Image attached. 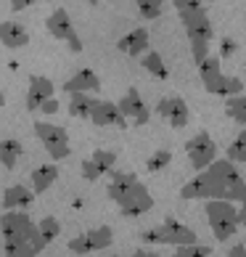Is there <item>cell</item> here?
I'll use <instances>...</instances> for the list:
<instances>
[{
  "label": "cell",
  "instance_id": "obj_16",
  "mask_svg": "<svg viewBox=\"0 0 246 257\" xmlns=\"http://www.w3.org/2000/svg\"><path fill=\"white\" fill-rule=\"evenodd\" d=\"M64 90L66 93H96L101 90V80L93 69H80L74 77L64 82Z\"/></svg>",
  "mask_w": 246,
  "mask_h": 257
},
{
  "label": "cell",
  "instance_id": "obj_30",
  "mask_svg": "<svg viewBox=\"0 0 246 257\" xmlns=\"http://www.w3.org/2000/svg\"><path fill=\"white\" fill-rule=\"evenodd\" d=\"M138 3V14L143 16V19H159L162 16V6H164V0H135Z\"/></svg>",
  "mask_w": 246,
  "mask_h": 257
},
{
  "label": "cell",
  "instance_id": "obj_45",
  "mask_svg": "<svg viewBox=\"0 0 246 257\" xmlns=\"http://www.w3.org/2000/svg\"><path fill=\"white\" fill-rule=\"evenodd\" d=\"M0 106H6V96H3V90H0Z\"/></svg>",
  "mask_w": 246,
  "mask_h": 257
},
{
  "label": "cell",
  "instance_id": "obj_22",
  "mask_svg": "<svg viewBox=\"0 0 246 257\" xmlns=\"http://www.w3.org/2000/svg\"><path fill=\"white\" fill-rule=\"evenodd\" d=\"M180 199H209V175H206V170H201L193 180H188L180 188Z\"/></svg>",
  "mask_w": 246,
  "mask_h": 257
},
{
  "label": "cell",
  "instance_id": "obj_44",
  "mask_svg": "<svg viewBox=\"0 0 246 257\" xmlns=\"http://www.w3.org/2000/svg\"><path fill=\"white\" fill-rule=\"evenodd\" d=\"M130 257H159L156 252H148V249H138V252H132Z\"/></svg>",
  "mask_w": 246,
  "mask_h": 257
},
{
  "label": "cell",
  "instance_id": "obj_11",
  "mask_svg": "<svg viewBox=\"0 0 246 257\" xmlns=\"http://www.w3.org/2000/svg\"><path fill=\"white\" fill-rule=\"evenodd\" d=\"M90 122L96 127H127V117L119 111V103H111V101H98L96 109L90 114Z\"/></svg>",
  "mask_w": 246,
  "mask_h": 257
},
{
  "label": "cell",
  "instance_id": "obj_17",
  "mask_svg": "<svg viewBox=\"0 0 246 257\" xmlns=\"http://www.w3.org/2000/svg\"><path fill=\"white\" fill-rule=\"evenodd\" d=\"M0 43H3L6 48H11V51L24 48V45L30 43V32L16 22H3L0 24Z\"/></svg>",
  "mask_w": 246,
  "mask_h": 257
},
{
  "label": "cell",
  "instance_id": "obj_27",
  "mask_svg": "<svg viewBox=\"0 0 246 257\" xmlns=\"http://www.w3.org/2000/svg\"><path fill=\"white\" fill-rule=\"evenodd\" d=\"M6 257H35L37 249L30 244V239H3Z\"/></svg>",
  "mask_w": 246,
  "mask_h": 257
},
{
  "label": "cell",
  "instance_id": "obj_26",
  "mask_svg": "<svg viewBox=\"0 0 246 257\" xmlns=\"http://www.w3.org/2000/svg\"><path fill=\"white\" fill-rule=\"evenodd\" d=\"M19 157H22V144H19V141H14V138L0 141V165L8 167V170H14Z\"/></svg>",
  "mask_w": 246,
  "mask_h": 257
},
{
  "label": "cell",
  "instance_id": "obj_42",
  "mask_svg": "<svg viewBox=\"0 0 246 257\" xmlns=\"http://www.w3.org/2000/svg\"><path fill=\"white\" fill-rule=\"evenodd\" d=\"M228 257H246V246L243 244H235L233 249L228 252Z\"/></svg>",
  "mask_w": 246,
  "mask_h": 257
},
{
  "label": "cell",
  "instance_id": "obj_36",
  "mask_svg": "<svg viewBox=\"0 0 246 257\" xmlns=\"http://www.w3.org/2000/svg\"><path fill=\"white\" fill-rule=\"evenodd\" d=\"M175 11L177 14H185V11H196V8H204L201 0H172Z\"/></svg>",
  "mask_w": 246,
  "mask_h": 257
},
{
  "label": "cell",
  "instance_id": "obj_10",
  "mask_svg": "<svg viewBox=\"0 0 246 257\" xmlns=\"http://www.w3.org/2000/svg\"><path fill=\"white\" fill-rule=\"evenodd\" d=\"M159 117H164L169 125L175 130H183L188 125V119H191V111H188V103L180 98V96H169V98H162L159 101Z\"/></svg>",
  "mask_w": 246,
  "mask_h": 257
},
{
  "label": "cell",
  "instance_id": "obj_31",
  "mask_svg": "<svg viewBox=\"0 0 246 257\" xmlns=\"http://www.w3.org/2000/svg\"><path fill=\"white\" fill-rule=\"evenodd\" d=\"M206 254H212L209 246H204V244H180V246H175V254L172 257H206Z\"/></svg>",
  "mask_w": 246,
  "mask_h": 257
},
{
  "label": "cell",
  "instance_id": "obj_40",
  "mask_svg": "<svg viewBox=\"0 0 246 257\" xmlns=\"http://www.w3.org/2000/svg\"><path fill=\"white\" fill-rule=\"evenodd\" d=\"M220 53H222V59H228V56L235 53V43L230 40V37H225V40L220 43Z\"/></svg>",
  "mask_w": 246,
  "mask_h": 257
},
{
  "label": "cell",
  "instance_id": "obj_15",
  "mask_svg": "<svg viewBox=\"0 0 246 257\" xmlns=\"http://www.w3.org/2000/svg\"><path fill=\"white\" fill-rule=\"evenodd\" d=\"M117 48H119L122 53L132 56V59H138V56H143V53L148 51V30H146V27H138V30L127 32L125 37H119Z\"/></svg>",
  "mask_w": 246,
  "mask_h": 257
},
{
  "label": "cell",
  "instance_id": "obj_34",
  "mask_svg": "<svg viewBox=\"0 0 246 257\" xmlns=\"http://www.w3.org/2000/svg\"><path fill=\"white\" fill-rule=\"evenodd\" d=\"M228 202H246V180H235L233 186H228Z\"/></svg>",
  "mask_w": 246,
  "mask_h": 257
},
{
  "label": "cell",
  "instance_id": "obj_21",
  "mask_svg": "<svg viewBox=\"0 0 246 257\" xmlns=\"http://www.w3.org/2000/svg\"><path fill=\"white\" fill-rule=\"evenodd\" d=\"M96 103H98V98H93L90 93H69V114H72V117L90 119Z\"/></svg>",
  "mask_w": 246,
  "mask_h": 257
},
{
  "label": "cell",
  "instance_id": "obj_37",
  "mask_svg": "<svg viewBox=\"0 0 246 257\" xmlns=\"http://www.w3.org/2000/svg\"><path fill=\"white\" fill-rule=\"evenodd\" d=\"M82 178L90 180V183L101 178V173H98V167H96V162H93V159H85V162H82Z\"/></svg>",
  "mask_w": 246,
  "mask_h": 257
},
{
  "label": "cell",
  "instance_id": "obj_20",
  "mask_svg": "<svg viewBox=\"0 0 246 257\" xmlns=\"http://www.w3.org/2000/svg\"><path fill=\"white\" fill-rule=\"evenodd\" d=\"M206 170H209L217 180H222L225 186H233L235 180H241V173H238V167H235V162L228 159V157H225V159H214Z\"/></svg>",
  "mask_w": 246,
  "mask_h": 257
},
{
  "label": "cell",
  "instance_id": "obj_46",
  "mask_svg": "<svg viewBox=\"0 0 246 257\" xmlns=\"http://www.w3.org/2000/svg\"><path fill=\"white\" fill-rule=\"evenodd\" d=\"M85 3H88V6H98V0H85Z\"/></svg>",
  "mask_w": 246,
  "mask_h": 257
},
{
  "label": "cell",
  "instance_id": "obj_3",
  "mask_svg": "<svg viewBox=\"0 0 246 257\" xmlns=\"http://www.w3.org/2000/svg\"><path fill=\"white\" fill-rule=\"evenodd\" d=\"M35 133L37 138L43 141V146L48 149V154L59 162V159H66L72 154L69 149V136L61 125H51V122H35Z\"/></svg>",
  "mask_w": 246,
  "mask_h": 257
},
{
  "label": "cell",
  "instance_id": "obj_1",
  "mask_svg": "<svg viewBox=\"0 0 246 257\" xmlns=\"http://www.w3.org/2000/svg\"><path fill=\"white\" fill-rule=\"evenodd\" d=\"M204 209H206V217H209L212 233L220 241L230 239L238 231V209L233 207V202H228V199H206Z\"/></svg>",
  "mask_w": 246,
  "mask_h": 257
},
{
  "label": "cell",
  "instance_id": "obj_6",
  "mask_svg": "<svg viewBox=\"0 0 246 257\" xmlns=\"http://www.w3.org/2000/svg\"><path fill=\"white\" fill-rule=\"evenodd\" d=\"M198 74H201V82L209 93H214V96H228V74H222V61L217 56H206L198 64Z\"/></svg>",
  "mask_w": 246,
  "mask_h": 257
},
{
  "label": "cell",
  "instance_id": "obj_23",
  "mask_svg": "<svg viewBox=\"0 0 246 257\" xmlns=\"http://www.w3.org/2000/svg\"><path fill=\"white\" fill-rule=\"evenodd\" d=\"M56 178H59V167L56 165H40L32 173V188L37 194H43V191H48V188L56 183Z\"/></svg>",
  "mask_w": 246,
  "mask_h": 257
},
{
  "label": "cell",
  "instance_id": "obj_14",
  "mask_svg": "<svg viewBox=\"0 0 246 257\" xmlns=\"http://www.w3.org/2000/svg\"><path fill=\"white\" fill-rule=\"evenodd\" d=\"M53 82L48 77H40V74H30V90H27V109L37 111L43 101H48L53 96Z\"/></svg>",
  "mask_w": 246,
  "mask_h": 257
},
{
  "label": "cell",
  "instance_id": "obj_2",
  "mask_svg": "<svg viewBox=\"0 0 246 257\" xmlns=\"http://www.w3.org/2000/svg\"><path fill=\"white\" fill-rule=\"evenodd\" d=\"M143 241H148V244H172V246H180V244H193V241H196V233H193L188 225H183L180 220L167 217V220L159 225V228H151V231L143 233Z\"/></svg>",
  "mask_w": 246,
  "mask_h": 257
},
{
  "label": "cell",
  "instance_id": "obj_25",
  "mask_svg": "<svg viewBox=\"0 0 246 257\" xmlns=\"http://www.w3.org/2000/svg\"><path fill=\"white\" fill-rule=\"evenodd\" d=\"M140 66H143L148 74L159 77V80H167V77H169V72H167V66H164V61H162V56H159L156 51H146L143 56H140Z\"/></svg>",
  "mask_w": 246,
  "mask_h": 257
},
{
  "label": "cell",
  "instance_id": "obj_12",
  "mask_svg": "<svg viewBox=\"0 0 246 257\" xmlns=\"http://www.w3.org/2000/svg\"><path fill=\"white\" fill-rule=\"evenodd\" d=\"M151 207H154V196L146 191V186H143V183H138V186L132 188V191L119 202L122 215H127V217H138V215L148 212Z\"/></svg>",
  "mask_w": 246,
  "mask_h": 257
},
{
  "label": "cell",
  "instance_id": "obj_4",
  "mask_svg": "<svg viewBox=\"0 0 246 257\" xmlns=\"http://www.w3.org/2000/svg\"><path fill=\"white\" fill-rule=\"evenodd\" d=\"M185 154L191 159V167L196 173H201L217 159V144L212 141L209 133H196V136L185 144Z\"/></svg>",
  "mask_w": 246,
  "mask_h": 257
},
{
  "label": "cell",
  "instance_id": "obj_47",
  "mask_svg": "<svg viewBox=\"0 0 246 257\" xmlns=\"http://www.w3.org/2000/svg\"><path fill=\"white\" fill-rule=\"evenodd\" d=\"M111 257H119V254H111Z\"/></svg>",
  "mask_w": 246,
  "mask_h": 257
},
{
  "label": "cell",
  "instance_id": "obj_24",
  "mask_svg": "<svg viewBox=\"0 0 246 257\" xmlns=\"http://www.w3.org/2000/svg\"><path fill=\"white\" fill-rule=\"evenodd\" d=\"M225 114L235 122V125H246V93H238V96H228L225 101Z\"/></svg>",
  "mask_w": 246,
  "mask_h": 257
},
{
  "label": "cell",
  "instance_id": "obj_9",
  "mask_svg": "<svg viewBox=\"0 0 246 257\" xmlns=\"http://www.w3.org/2000/svg\"><path fill=\"white\" fill-rule=\"evenodd\" d=\"M32 217L22 212V209H8V212L0 217V231H3V239H27L35 231Z\"/></svg>",
  "mask_w": 246,
  "mask_h": 257
},
{
  "label": "cell",
  "instance_id": "obj_33",
  "mask_svg": "<svg viewBox=\"0 0 246 257\" xmlns=\"http://www.w3.org/2000/svg\"><path fill=\"white\" fill-rule=\"evenodd\" d=\"M37 228H40V233L45 236V241H48V244L61 233V223L56 220V217H43V220L37 223Z\"/></svg>",
  "mask_w": 246,
  "mask_h": 257
},
{
  "label": "cell",
  "instance_id": "obj_8",
  "mask_svg": "<svg viewBox=\"0 0 246 257\" xmlns=\"http://www.w3.org/2000/svg\"><path fill=\"white\" fill-rule=\"evenodd\" d=\"M180 16V22L185 27V35H188V40L196 43V40H204V43H209L212 40V22H209V14H206V8H196V11H185V14H177Z\"/></svg>",
  "mask_w": 246,
  "mask_h": 257
},
{
  "label": "cell",
  "instance_id": "obj_18",
  "mask_svg": "<svg viewBox=\"0 0 246 257\" xmlns=\"http://www.w3.org/2000/svg\"><path fill=\"white\" fill-rule=\"evenodd\" d=\"M140 183L138 175H132V173H111V183H109V199L111 202H122L132 188H135Z\"/></svg>",
  "mask_w": 246,
  "mask_h": 257
},
{
  "label": "cell",
  "instance_id": "obj_19",
  "mask_svg": "<svg viewBox=\"0 0 246 257\" xmlns=\"http://www.w3.org/2000/svg\"><path fill=\"white\" fill-rule=\"evenodd\" d=\"M35 202V191H30L27 186H11L6 188V196H3V207L6 209H27Z\"/></svg>",
  "mask_w": 246,
  "mask_h": 257
},
{
  "label": "cell",
  "instance_id": "obj_38",
  "mask_svg": "<svg viewBox=\"0 0 246 257\" xmlns=\"http://www.w3.org/2000/svg\"><path fill=\"white\" fill-rule=\"evenodd\" d=\"M243 93V82L238 77H228V96H238Z\"/></svg>",
  "mask_w": 246,
  "mask_h": 257
},
{
  "label": "cell",
  "instance_id": "obj_41",
  "mask_svg": "<svg viewBox=\"0 0 246 257\" xmlns=\"http://www.w3.org/2000/svg\"><path fill=\"white\" fill-rule=\"evenodd\" d=\"M35 0H11V11H24L27 6H32Z\"/></svg>",
  "mask_w": 246,
  "mask_h": 257
},
{
  "label": "cell",
  "instance_id": "obj_7",
  "mask_svg": "<svg viewBox=\"0 0 246 257\" xmlns=\"http://www.w3.org/2000/svg\"><path fill=\"white\" fill-rule=\"evenodd\" d=\"M114 241V233H111L109 225H101V228H93V231L77 236V239L69 241V249L74 254H90V252H98V249H106Z\"/></svg>",
  "mask_w": 246,
  "mask_h": 257
},
{
  "label": "cell",
  "instance_id": "obj_35",
  "mask_svg": "<svg viewBox=\"0 0 246 257\" xmlns=\"http://www.w3.org/2000/svg\"><path fill=\"white\" fill-rule=\"evenodd\" d=\"M191 51H193V61H196V66H198V64L206 59V56H209V43L196 40V43H191Z\"/></svg>",
  "mask_w": 246,
  "mask_h": 257
},
{
  "label": "cell",
  "instance_id": "obj_43",
  "mask_svg": "<svg viewBox=\"0 0 246 257\" xmlns=\"http://www.w3.org/2000/svg\"><path fill=\"white\" fill-rule=\"evenodd\" d=\"M238 225L246 228V202H241V207H238Z\"/></svg>",
  "mask_w": 246,
  "mask_h": 257
},
{
  "label": "cell",
  "instance_id": "obj_32",
  "mask_svg": "<svg viewBox=\"0 0 246 257\" xmlns=\"http://www.w3.org/2000/svg\"><path fill=\"white\" fill-rule=\"evenodd\" d=\"M169 162H172V154H169L167 149H159L156 154H151L148 162H146V170L148 173H159V170H164Z\"/></svg>",
  "mask_w": 246,
  "mask_h": 257
},
{
  "label": "cell",
  "instance_id": "obj_5",
  "mask_svg": "<svg viewBox=\"0 0 246 257\" xmlns=\"http://www.w3.org/2000/svg\"><path fill=\"white\" fill-rule=\"evenodd\" d=\"M45 27H48V32L56 37V40L69 43V51H74V53L82 51V40H80L77 30H74V24H72L69 14H66V8H56V11L45 19Z\"/></svg>",
  "mask_w": 246,
  "mask_h": 257
},
{
  "label": "cell",
  "instance_id": "obj_39",
  "mask_svg": "<svg viewBox=\"0 0 246 257\" xmlns=\"http://www.w3.org/2000/svg\"><path fill=\"white\" fill-rule=\"evenodd\" d=\"M59 106H61V103L51 96L48 101H43V103H40V111H43V114H56V111H59Z\"/></svg>",
  "mask_w": 246,
  "mask_h": 257
},
{
  "label": "cell",
  "instance_id": "obj_28",
  "mask_svg": "<svg viewBox=\"0 0 246 257\" xmlns=\"http://www.w3.org/2000/svg\"><path fill=\"white\" fill-rule=\"evenodd\" d=\"M90 159L96 162V167H98L101 175L103 173H111V167L117 165V154H114V151H106V149H96Z\"/></svg>",
  "mask_w": 246,
  "mask_h": 257
},
{
  "label": "cell",
  "instance_id": "obj_29",
  "mask_svg": "<svg viewBox=\"0 0 246 257\" xmlns=\"http://www.w3.org/2000/svg\"><path fill=\"white\" fill-rule=\"evenodd\" d=\"M228 159H233L235 165H246V130H241L235 141L228 146Z\"/></svg>",
  "mask_w": 246,
  "mask_h": 257
},
{
  "label": "cell",
  "instance_id": "obj_13",
  "mask_svg": "<svg viewBox=\"0 0 246 257\" xmlns=\"http://www.w3.org/2000/svg\"><path fill=\"white\" fill-rule=\"evenodd\" d=\"M119 111L125 114L127 119H132L135 125H146V122L151 119V114H148V106L143 103V98H140V93L135 88H130L125 96H122L119 101Z\"/></svg>",
  "mask_w": 246,
  "mask_h": 257
}]
</instances>
